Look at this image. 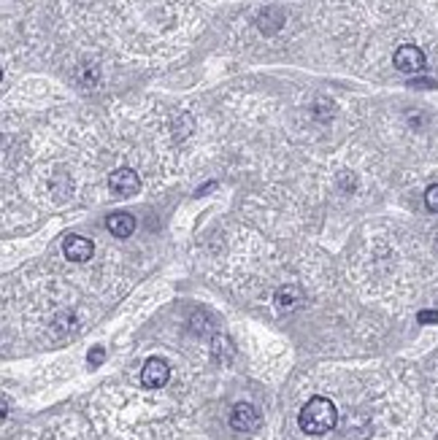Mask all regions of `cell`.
Instances as JSON below:
<instances>
[{"label":"cell","instance_id":"cell-13","mask_svg":"<svg viewBox=\"0 0 438 440\" xmlns=\"http://www.w3.org/2000/svg\"><path fill=\"white\" fill-rule=\"evenodd\" d=\"M419 321H422V324H438V311H422V314H419Z\"/></svg>","mask_w":438,"mask_h":440},{"label":"cell","instance_id":"cell-4","mask_svg":"<svg viewBox=\"0 0 438 440\" xmlns=\"http://www.w3.org/2000/svg\"><path fill=\"white\" fill-rule=\"evenodd\" d=\"M260 421L263 419H260L257 408L249 405V402H238V405L230 411V427L238 430V432H251V430H257Z\"/></svg>","mask_w":438,"mask_h":440},{"label":"cell","instance_id":"cell-2","mask_svg":"<svg viewBox=\"0 0 438 440\" xmlns=\"http://www.w3.org/2000/svg\"><path fill=\"white\" fill-rule=\"evenodd\" d=\"M108 186H111L114 195L130 198V195H136V192L141 189V179H138V173H136L133 168H117V170L108 176Z\"/></svg>","mask_w":438,"mask_h":440},{"label":"cell","instance_id":"cell-1","mask_svg":"<svg viewBox=\"0 0 438 440\" xmlns=\"http://www.w3.org/2000/svg\"><path fill=\"white\" fill-rule=\"evenodd\" d=\"M335 421H338V411L328 397H312L298 416V424L306 435H325L333 430Z\"/></svg>","mask_w":438,"mask_h":440},{"label":"cell","instance_id":"cell-12","mask_svg":"<svg viewBox=\"0 0 438 440\" xmlns=\"http://www.w3.org/2000/svg\"><path fill=\"white\" fill-rule=\"evenodd\" d=\"M87 360H89V365H101L105 360V349L103 346H92L89 354H87Z\"/></svg>","mask_w":438,"mask_h":440},{"label":"cell","instance_id":"cell-9","mask_svg":"<svg viewBox=\"0 0 438 440\" xmlns=\"http://www.w3.org/2000/svg\"><path fill=\"white\" fill-rule=\"evenodd\" d=\"M273 302L279 311H292L298 302H300V289L298 286H282L276 295H273Z\"/></svg>","mask_w":438,"mask_h":440},{"label":"cell","instance_id":"cell-6","mask_svg":"<svg viewBox=\"0 0 438 440\" xmlns=\"http://www.w3.org/2000/svg\"><path fill=\"white\" fill-rule=\"evenodd\" d=\"M63 251L71 262H87L95 254V243L84 235H68L63 243Z\"/></svg>","mask_w":438,"mask_h":440},{"label":"cell","instance_id":"cell-7","mask_svg":"<svg viewBox=\"0 0 438 440\" xmlns=\"http://www.w3.org/2000/svg\"><path fill=\"white\" fill-rule=\"evenodd\" d=\"M105 230L114 235V238H130L136 233V217L127 214V211H117V214H108L105 219Z\"/></svg>","mask_w":438,"mask_h":440},{"label":"cell","instance_id":"cell-14","mask_svg":"<svg viewBox=\"0 0 438 440\" xmlns=\"http://www.w3.org/2000/svg\"><path fill=\"white\" fill-rule=\"evenodd\" d=\"M6 416H8V397L3 395V419H6Z\"/></svg>","mask_w":438,"mask_h":440},{"label":"cell","instance_id":"cell-15","mask_svg":"<svg viewBox=\"0 0 438 440\" xmlns=\"http://www.w3.org/2000/svg\"><path fill=\"white\" fill-rule=\"evenodd\" d=\"M436 440H438V438H436Z\"/></svg>","mask_w":438,"mask_h":440},{"label":"cell","instance_id":"cell-11","mask_svg":"<svg viewBox=\"0 0 438 440\" xmlns=\"http://www.w3.org/2000/svg\"><path fill=\"white\" fill-rule=\"evenodd\" d=\"M425 205H428L433 214H438V184L425 189Z\"/></svg>","mask_w":438,"mask_h":440},{"label":"cell","instance_id":"cell-8","mask_svg":"<svg viewBox=\"0 0 438 440\" xmlns=\"http://www.w3.org/2000/svg\"><path fill=\"white\" fill-rule=\"evenodd\" d=\"M282 24H284V14H282L279 8H265V11L257 17V27H260L265 36L279 33V30H282Z\"/></svg>","mask_w":438,"mask_h":440},{"label":"cell","instance_id":"cell-10","mask_svg":"<svg viewBox=\"0 0 438 440\" xmlns=\"http://www.w3.org/2000/svg\"><path fill=\"white\" fill-rule=\"evenodd\" d=\"M333 103L328 101V98H319V101L314 103V114H316V117H319V119H330V117H333Z\"/></svg>","mask_w":438,"mask_h":440},{"label":"cell","instance_id":"cell-3","mask_svg":"<svg viewBox=\"0 0 438 440\" xmlns=\"http://www.w3.org/2000/svg\"><path fill=\"white\" fill-rule=\"evenodd\" d=\"M393 62H395V68L400 73H419L425 68V52L419 46H414V43H406V46H400L395 52Z\"/></svg>","mask_w":438,"mask_h":440},{"label":"cell","instance_id":"cell-5","mask_svg":"<svg viewBox=\"0 0 438 440\" xmlns=\"http://www.w3.org/2000/svg\"><path fill=\"white\" fill-rule=\"evenodd\" d=\"M168 379H170V367L166 360H157V357H152L141 370V381L146 389H160L168 383Z\"/></svg>","mask_w":438,"mask_h":440}]
</instances>
